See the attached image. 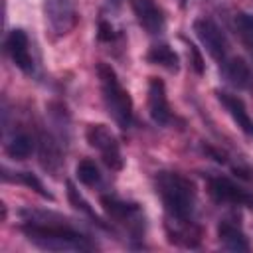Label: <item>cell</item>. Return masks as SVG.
Here are the masks:
<instances>
[{
  "instance_id": "6da1fadb",
  "label": "cell",
  "mask_w": 253,
  "mask_h": 253,
  "mask_svg": "<svg viewBox=\"0 0 253 253\" xmlns=\"http://www.w3.org/2000/svg\"><path fill=\"white\" fill-rule=\"evenodd\" d=\"M156 194L162 200L166 215L172 223H176V231L172 233L176 241L188 243V235L184 229H190L192 215L196 210V190L194 184L178 172H160L154 180Z\"/></svg>"
},
{
  "instance_id": "7a4b0ae2",
  "label": "cell",
  "mask_w": 253,
  "mask_h": 253,
  "mask_svg": "<svg viewBox=\"0 0 253 253\" xmlns=\"http://www.w3.org/2000/svg\"><path fill=\"white\" fill-rule=\"evenodd\" d=\"M22 231L30 243L47 251H91L93 243L87 235L57 219H45L43 213H24Z\"/></svg>"
},
{
  "instance_id": "3957f363",
  "label": "cell",
  "mask_w": 253,
  "mask_h": 253,
  "mask_svg": "<svg viewBox=\"0 0 253 253\" xmlns=\"http://www.w3.org/2000/svg\"><path fill=\"white\" fill-rule=\"evenodd\" d=\"M97 77H99L101 95H103L107 113L121 128H128L132 123V99L128 91L123 87L117 71L109 63L101 61L97 65Z\"/></svg>"
},
{
  "instance_id": "277c9868",
  "label": "cell",
  "mask_w": 253,
  "mask_h": 253,
  "mask_svg": "<svg viewBox=\"0 0 253 253\" xmlns=\"http://www.w3.org/2000/svg\"><path fill=\"white\" fill-rule=\"evenodd\" d=\"M85 138L91 148H95L101 156V160L111 168V170H121L123 168V154L121 146L117 142V136L109 130L105 125H89L85 130Z\"/></svg>"
},
{
  "instance_id": "5b68a950",
  "label": "cell",
  "mask_w": 253,
  "mask_h": 253,
  "mask_svg": "<svg viewBox=\"0 0 253 253\" xmlns=\"http://www.w3.org/2000/svg\"><path fill=\"white\" fill-rule=\"evenodd\" d=\"M194 34L200 40V43L206 47V51L215 61H219V65L227 59V55H229L227 38H225V34L219 30V26L213 20H210V18H198L194 22Z\"/></svg>"
},
{
  "instance_id": "8992f818",
  "label": "cell",
  "mask_w": 253,
  "mask_h": 253,
  "mask_svg": "<svg viewBox=\"0 0 253 253\" xmlns=\"http://www.w3.org/2000/svg\"><path fill=\"white\" fill-rule=\"evenodd\" d=\"M208 192L219 204H233L253 208V192L245 190L243 186L235 184L225 176H210L208 178Z\"/></svg>"
},
{
  "instance_id": "52a82bcc",
  "label": "cell",
  "mask_w": 253,
  "mask_h": 253,
  "mask_svg": "<svg viewBox=\"0 0 253 253\" xmlns=\"http://www.w3.org/2000/svg\"><path fill=\"white\" fill-rule=\"evenodd\" d=\"M43 14L55 36L69 34L77 22L75 0H43Z\"/></svg>"
},
{
  "instance_id": "ba28073f",
  "label": "cell",
  "mask_w": 253,
  "mask_h": 253,
  "mask_svg": "<svg viewBox=\"0 0 253 253\" xmlns=\"http://www.w3.org/2000/svg\"><path fill=\"white\" fill-rule=\"evenodd\" d=\"M101 206H103L105 213H107L113 221H117V223L128 227V231L138 233V231L142 229V221H144V219H142L140 208H138L136 204L123 202V200H119V198H115V196H103V198H101Z\"/></svg>"
},
{
  "instance_id": "9c48e42d",
  "label": "cell",
  "mask_w": 253,
  "mask_h": 253,
  "mask_svg": "<svg viewBox=\"0 0 253 253\" xmlns=\"http://www.w3.org/2000/svg\"><path fill=\"white\" fill-rule=\"evenodd\" d=\"M130 6L136 16V22L142 26L144 32H148L150 36H158L164 32L166 20L156 0H130Z\"/></svg>"
},
{
  "instance_id": "30bf717a",
  "label": "cell",
  "mask_w": 253,
  "mask_h": 253,
  "mask_svg": "<svg viewBox=\"0 0 253 253\" xmlns=\"http://www.w3.org/2000/svg\"><path fill=\"white\" fill-rule=\"evenodd\" d=\"M6 51L18 69H22L24 73H34V57L30 53V40L24 30L16 28L8 34Z\"/></svg>"
},
{
  "instance_id": "8fae6325",
  "label": "cell",
  "mask_w": 253,
  "mask_h": 253,
  "mask_svg": "<svg viewBox=\"0 0 253 253\" xmlns=\"http://www.w3.org/2000/svg\"><path fill=\"white\" fill-rule=\"evenodd\" d=\"M148 115L156 125H168L172 121L166 87L158 77H152L148 81Z\"/></svg>"
},
{
  "instance_id": "7c38bea8",
  "label": "cell",
  "mask_w": 253,
  "mask_h": 253,
  "mask_svg": "<svg viewBox=\"0 0 253 253\" xmlns=\"http://www.w3.org/2000/svg\"><path fill=\"white\" fill-rule=\"evenodd\" d=\"M219 103L225 107V111L229 113V117L233 119V123L247 134V136H253V119L245 107V103L237 97V95H231V93H225V91H217L215 93Z\"/></svg>"
},
{
  "instance_id": "4fadbf2b",
  "label": "cell",
  "mask_w": 253,
  "mask_h": 253,
  "mask_svg": "<svg viewBox=\"0 0 253 253\" xmlns=\"http://www.w3.org/2000/svg\"><path fill=\"white\" fill-rule=\"evenodd\" d=\"M225 79L237 89H253V71L241 57H227L221 63Z\"/></svg>"
},
{
  "instance_id": "5bb4252c",
  "label": "cell",
  "mask_w": 253,
  "mask_h": 253,
  "mask_svg": "<svg viewBox=\"0 0 253 253\" xmlns=\"http://www.w3.org/2000/svg\"><path fill=\"white\" fill-rule=\"evenodd\" d=\"M217 239L229 251H249V241L239 225L229 219H221L217 225Z\"/></svg>"
},
{
  "instance_id": "9a60e30c",
  "label": "cell",
  "mask_w": 253,
  "mask_h": 253,
  "mask_svg": "<svg viewBox=\"0 0 253 253\" xmlns=\"http://www.w3.org/2000/svg\"><path fill=\"white\" fill-rule=\"evenodd\" d=\"M34 150V136L26 128H16L6 140V154L14 160H26Z\"/></svg>"
},
{
  "instance_id": "2e32d148",
  "label": "cell",
  "mask_w": 253,
  "mask_h": 253,
  "mask_svg": "<svg viewBox=\"0 0 253 253\" xmlns=\"http://www.w3.org/2000/svg\"><path fill=\"white\" fill-rule=\"evenodd\" d=\"M146 61L152 63V65H160V67H164V69H168V71H174V73H176L178 67H180V61H178L176 51H174L170 45H166V43L152 45V47L148 49V53H146Z\"/></svg>"
},
{
  "instance_id": "e0dca14e",
  "label": "cell",
  "mask_w": 253,
  "mask_h": 253,
  "mask_svg": "<svg viewBox=\"0 0 253 253\" xmlns=\"http://www.w3.org/2000/svg\"><path fill=\"white\" fill-rule=\"evenodd\" d=\"M40 156H42L43 168H47L49 172H57L61 158H59L57 144L53 142V138L49 134H42V138H40Z\"/></svg>"
},
{
  "instance_id": "ac0fdd59",
  "label": "cell",
  "mask_w": 253,
  "mask_h": 253,
  "mask_svg": "<svg viewBox=\"0 0 253 253\" xmlns=\"http://www.w3.org/2000/svg\"><path fill=\"white\" fill-rule=\"evenodd\" d=\"M233 26H235V32H237L241 43L253 53V16L239 12V14H235Z\"/></svg>"
},
{
  "instance_id": "d6986e66",
  "label": "cell",
  "mask_w": 253,
  "mask_h": 253,
  "mask_svg": "<svg viewBox=\"0 0 253 253\" xmlns=\"http://www.w3.org/2000/svg\"><path fill=\"white\" fill-rule=\"evenodd\" d=\"M75 176H77V180H79L81 184H85V186H95V184L101 182V172H99L97 164H95L93 160H89V158H83V160L77 164Z\"/></svg>"
},
{
  "instance_id": "ffe728a7",
  "label": "cell",
  "mask_w": 253,
  "mask_h": 253,
  "mask_svg": "<svg viewBox=\"0 0 253 253\" xmlns=\"http://www.w3.org/2000/svg\"><path fill=\"white\" fill-rule=\"evenodd\" d=\"M67 196H69V202L73 204V208L81 210V211H83V213H87L91 219H95L99 225H103V221H99V217L95 215V211L91 210V206L85 202V198L79 194V190H75V186H73L71 182H67Z\"/></svg>"
},
{
  "instance_id": "44dd1931",
  "label": "cell",
  "mask_w": 253,
  "mask_h": 253,
  "mask_svg": "<svg viewBox=\"0 0 253 253\" xmlns=\"http://www.w3.org/2000/svg\"><path fill=\"white\" fill-rule=\"evenodd\" d=\"M12 180H14V182H20V184H26L28 188L36 190L40 196H43V198H49V200H51V194L43 188V184H42L34 174H30V172H16V176H14Z\"/></svg>"
},
{
  "instance_id": "7402d4cb",
  "label": "cell",
  "mask_w": 253,
  "mask_h": 253,
  "mask_svg": "<svg viewBox=\"0 0 253 253\" xmlns=\"http://www.w3.org/2000/svg\"><path fill=\"white\" fill-rule=\"evenodd\" d=\"M190 47V55H192V67H194V71L196 73H204V59H202V55H200V51H198V47L196 45H188Z\"/></svg>"
},
{
  "instance_id": "603a6c76",
  "label": "cell",
  "mask_w": 253,
  "mask_h": 253,
  "mask_svg": "<svg viewBox=\"0 0 253 253\" xmlns=\"http://www.w3.org/2000/svg\"><path fill=\"white\" fill-rule=\"evenodd\" d=\"M101 32H99V38L101 40H111L115 34H113V28L107 24V22H101V28H99Z\"/></svg>"
},
{
  "instance_id": "cb8c5ba5",
  "label": "cell",
  "mask_w": 253,
  "mask_h": 253,
  "mask_svg": "<svg viewBox=\"0 0 253 253\" xmlns=\"http://www.w3.org/2000/svg\"><path fill=\"white\" fill-rule=\"evenodd\" d=\"M186 4V0H180V6H184Z\"/></svg>"
}]
</instances>
